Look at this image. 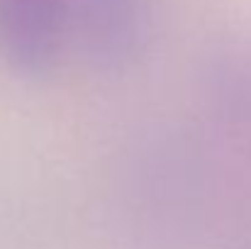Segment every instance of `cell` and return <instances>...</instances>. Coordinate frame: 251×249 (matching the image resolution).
Wrapping results in <instances>:
<instances>
[{"instance_id": "7a4b0ae2", "label": "cell", "mask_w": 251, "mask_h": 249, "mask_svg": "<svg viewBox=\"0 0 251 249\" xmlns=\"http://www.w3.org/2000/svg\"><path fill=\"white\" fill-rule=\"evenodd\" d=\"M69 47V0H0V61L10 74L47 79Z\"/></svg>"}, {"instance_id": "6da1fadb", "label": "cell", "mask_w": 251, "mask_h": 249, "mask_svg": "<svg viewBox=\"0 0 251 249\" xmlns=\"http://www.w3.org/2000/svg\"><path fill=\"white\" fill-rule=\"evenodd\" d=\"M156 39V0H69V42L102 76H127Z\"/></svg>"}]
</instances>
